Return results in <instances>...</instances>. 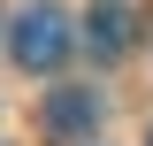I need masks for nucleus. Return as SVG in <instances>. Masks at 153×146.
<instances>
[{
	"instance_id": "f03ea898",
	"label": "nucleus",
	"mask_w": 153,
	"mask_h": 146,
	"mask_svg": "<svg viewBox=\"0 0 153 146\" xmlns=\"http://www.w3.org/2000/svg\"><path fill=\"white\" fill-rule=\"evenodd\" d=\"M92 123H100V92L92 85H61L46 100V131H61V138H84Z\"/></svg>"
},
{
	"instance_id": "7ed1b4c3",
	"label": "nucleus",
	"mask_w": 153,
	"mask_h": 146,
	"mask_svg": "<svg viewBox=\"0 0 153 146\" xmlns=\"http://www.w3.org/2000/svg\"><path fill=\"white\" fill-rule=\"evenodd\" d=\"M84 31H92V46H100V54H123V46L138 38V8H130V0H92Z\"/></svg>"
},
{
	"instance_id": "f257e3e1",
	"label": "nucleus",
	"mask_w": 153,
	"mask_h": 146,
	"mask_svg": "<svg viewBox=\"0 0 153 146\" xmlns=\"http://www.w3.org/2000/svg\"><path fill=\"white\" fill-rule=\"evenodd\" d=\"M16 62L23 69H54V62H69V46H76V31H69V16H61L54 0H38V8H23L16 16Z\"/></svg>"
},
{
	"instance_id": "20e7f679",
	"label": "nucleus",
	"mask_w": 153,
	"mask_h": 146,
	"mask_svg": "<svg viewBox=\"0 0 153 146\" xmlns=\"http://www.w3.org/2000/svg\"><path fill=\"white\" fill-rule=\"evenodd\" d=\"M146 146H153V138H146Z\"/></svg>"
}]
</instances>
